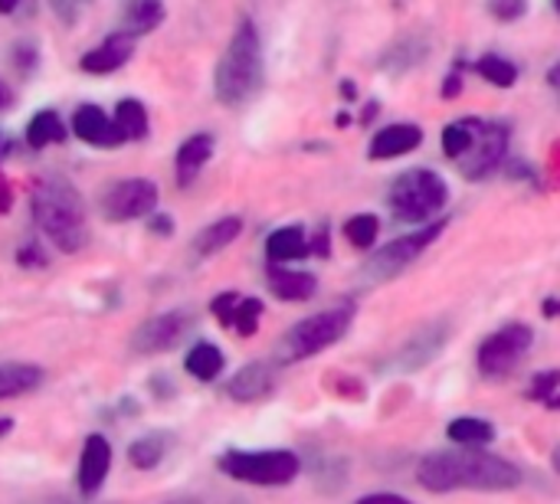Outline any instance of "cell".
Segmentation results:
<instances>
[{
  "mask_svg": "<svg viewBox=\"0 0 560 504\" xmlns=\"http://www.w3.org/2000/svg\"><path fill=\"white\" fill-rule=\"evenodd\" d=\"M545 403H548V410H560V394H551Z\"/></svg>",
  "mask_w": 560,
  "mask_h": 504,
  "instance_id": "c3c4849f",
  "label": "cell"
},
{
  "mask_svg": "<svg viewBox=\"0 0 560 504\" xmlns=\"http://www.w3.org/2000/svg\"><path fill=\"white\" fill-rule=\"evenodd\" d=\"M98 207H102V216L108 223H128V220H138V216H151L154 207H158V187L148 177L115 180L102 194Z\"/></svg>",
  "mask_w": 560,
  "mask_h": 504,
  "instance_id": "9c48e42d",
  "label": "cell"
},
{
  "mask_svg": "<svg viewBox=\"0 0 560 504\" xmlns=\"http://www.w3.org/2000/svg\"><path fill=\"white\" fill-rule=\"evenodd\" d=\"M259 315H262V302L259 298H240L230 328H236V335H243V338H253L256 328H259Z\"/></svg>",
  "mask_w": 560,
  "mask_h": 504,
  "instance_id": "d6a6232c",
  "label": "cell"
},
{
  "mask_svg": "<svg viewBox=\"0 0 560 504\" xmlns=\"http://www.w3.org/2000/svg\"><path fill=\"white\" fill-rule=\"evenodd\" d=\"M430 52V46L423 39H397L387 52H384V69H413L423 62V56Z\"/></svg>",
  "mask_w": 560,
  "mask_h": 504,
  "instance_id": "f1b7e54d",
  "label": "cell"
},
{
  "mask_svg": "<svg viewBox=\"0 0 560 504\" xmlns=\"http://www.w3.org/2000/svg\"><path fill=\"white\" fill-rule=\"evenodd\" d=\"M390 210L397 220L404 223H427L433 220L446 200H450V187L446 180L436 174V171H427V167H413V171H404L394 184H390Z\"/></svg>",
  "mask_w": 560,
  "mask_h": 504,
  "instance_id": "277c9868",
  "label": "cell"
},
{
  "mask_svg": "<svg viewBox=\"0 0 560 504\" xmlns=\"http://www.w3.org/2000/svg\"><path fill=\"white\" fill-rule=\"evenodd\" d=\"M236 305H240V295H236V292H223V295H217V298L210 302V312H213V318H217L223 328H230V325H233Z\"/></svg>",
  "mask_w": 560,
  "mask_h": 504,
  "instance_id": "e575fe53",
  "label": "cell"
},
{
  "mask_svg": "<svg viewBox=\"0 0 560 504\" xmlns=\"http://www.w3.org/2000/svg\"><path fill=\"white\" fill-rule=\"evenodd\" d=\"M223 351L217 348V344H210V341H200V344H194L190 351H187V358H184V371L190 374V377H197V380H203V384H210V380H217L220 374H223Z\"/></svg>",
  "mask_w": 560,
  "mask_h": 504,
  "instance_id": "603a6c76",
  "label": "cell"
},
{
  "mask_svg": "<svg viewBox=\"0 0 560 504\" xmlns=\"http://www.w3.org/2000/svg\"><path fill=\"white\" fill-rule=\"evenodd\" d=\"M36 46L30 43V39H20L16 46H13V66L20 69V72H33L36 69Z\"/></svg>",
  "mask_w": 560,
  "mask_h": 504,
  "instance_id": "8d00e7d4",
  "label": "cell"
},
{
  "mask_svg": "<svg viewBox=\"0 0 560 504\" xmlns=\"http://www.w3.org/2000/svg\"><path fill=\"white\" fill-rule=\"evenodd\" d=\"M308 253H315V256H328V230H322V233L308 243Z\"/></svg>",
  "mask_w": 560,
  "mask_h": 504,
  "instance_id": "ab89813d",
  "label": "cell"
},
{
  "mask_svg": "<svg viewBox=\"0 0 560 504\" xmlns=\"http://www.w3.org/2000/svg\"><path fill=\"white\" fill-rule=\"evenodd\" d=\"M555 10H558V13H560V0H555Z\"/></svg>",
  "mask_w": 560,
  "mask_h": 504,
  "instance_id": "11a10c76",
  "label": "cell"
},
{
  "mask_svg": "<svg viewBox=\"0 0 560 504\" xmlns=\"http://www.w3.org/2000/svg\"><path fill=\"white\" fill-rule=\"evenodd\" d=\"M151 233L171 236V233H174V220H171L167 213H151Z\"/></svg>",
  "mask_w": 560,
  "mask_h": 504,
  "instance_id": "f35d334b",
  "label": "cell"
},
{
  "mask_svg": "<svg viewBox=\"0 0 560 504\" xmlns=\"http://www.w3.org/2000/svg\"><path fill=\"white\" fill-rule=\"evenodd\" d=\"M269 289L282 302H305L315 295L318 282L312 272H292V269H269Z\"/></svg>",
  "mask_w": 560,
  "mask_h": 504,
  "instance_id": "d6986e66",
  "label": "cell"
},
{
  "mask_svg": "<svg viewBox=\"0 0 560 504\" xmlns=\"http://www.w3.org/2000/svg\"><path fill=\"white\" fill-rule=\"evenodd\" d=\"M167 504H200L197 499H177V502H167Z\"/></svg>",
  "mask_w": 560,
  "mask_h": 504,
  "instance_id": "816d5d0a",
  "label": "cell"
},
{
  "mask_svg": "<svg viewBox=\"0 0 560 504\" xmlns=\"http://www.w3.org/2000/svg\"><path fill=\"white\" fill-rule=\"evenodd\" d=\"M351 321H354V305H338V308H328V312H318V315L299 321L279 341V361L292 364V361H305V358L322 354L325 348L338 344L348 335Z\"/></svg>",
  "mask_w": 560,
  "mask_h": 504,
  "instance_id": "5b68a950",
  "label": "cell"
},
{
  "mask_svg": "<svg viewBox=\"0 0 560 504\" xmlns=\"http://www.w3.org/2000/svg\"><path fill=\"white\" fill-rule=\"evenodd\" d=\"M16 262H20L23 269H43L49 259H46V253H43L36 243H26V246H20V253H16Z\"/></svg>",
  "mask_w": 560,
  "mask_h": 504,
  "instance_id": "74e56055",
  "label": "cell"
},
{
  "mask_svg": "<svg viewBox=\"0 0 560 504\" xmlns=\"http://www.w3.org/2000/svg\"><path fill=\"white\" fill-rule=\"evenodd\" d=\"M272 390H276V371H272V364H266V361H253V364L240 367V371L233 374V380L226 384V394H230V400H236V403H259V400H266Z\"/></svg>",
  "mask_w": 560,
  "mask_h": 504,
  "instance_id": "9a60e30c",
  "label": "cell"
},
{
  "mask_svg": "<svg viewBox=\"0 0 560 504\" xmlns=\"http://www.w3.org/2000/svg\"><path fill=\"white\" fill-rule=\"evenodd\" d=\"M545 315L548 318H560V298H548L545 302Z\"/></svg>",
  "mask_w": 560,
  "mask_h": 504,
  "instance_id": "ee69618b",
  "label": "cell"
},
{
  "mask_svg": "<svg viewBox=\"0 0 560 504\" xmlns=\"http://www.w3.org/2000/svg\"><path fill=\"white\" fill-rule=\"evenodd\" d=\"M10 105V92H7V85L0 82V108H7Z\"/></svg>",
  "mask_w": 560,
  "mask_h": 504,
  "instance_id": "7dc6e473",
  "label": "cell"
},
{
  "mask_svg": "<svg viewBox=\"0 0 560 504\" xmlns=\"http://www.w3.org/2000/svg\"><path fill=\"white\" fill-rule=\"evenodd\" d=\"M266 253L272 262H292L308 256V239L302 233V226H282L266 239Z\"/></svg>",
  "mask_w": 560,
  "mask_h": 504,
  "instance_id": "cb8c5ba5",
  "label": "cell"
},
{
  "mask_svg": "<svg viewBox=\"0 0 560 504\" xmlns=\"http://www.w3.org/2000/svg\"><path fill=\"white\" fill-rule=\"evenodd\" d=\"M164 23V0H128L121 10V26L135 36H144Z\"/></svg>",
  "mask_w": 560,
  "mask_h": 504,
  "instance_id": "44dd1931",
  "label": "cell"
},
{
  "mask_svg": "<svg viewBox=\"0 0 560 504\" xmlns=\"http://www.w3.org/2000/svg\"><path fill=\"white\" fill-rule=\"evenodd\" d=\"M62 141H66V125H62V118L56 112L43 108V112H36L30 118V125H26V144L30 148L39 151L46 144H62Z\"/></svg>",
  "mask_w": 560,
  "mask_h": 504,
  "instance_id": "484cf974",
  "label": "cell"
},
{
  "mask_svg": "<svg viewBox=\"0 0 560 504\" xmlns=\"http://www.w3.org/2000/svg\"><path fill=\"white\" fill-rule=\"evenodd\" d=\"M341 95H345V98H354V85H351V82H345V85H341Z\"/></svg>",
  "mask_w": 560,
  "mask_h": 504,
  "instance_id": "681fc988",
  "label": "cell"
},
{
  "mask_svg": "<svg viewBox=\"0 0 560 504\" xmlns=\"http://www.w3.org/2000/svg\"><path fill=\"white\" fill-rule=\"evenodd\" d=\"M20 3H23V0H0V13L7 16V13H13V10H16Z\"/></svg>",
  "mask_w": 560,
  "mask_h": 504,
  "instance_id": "bcb514c9",
  "label": "cell"
},
{
  "mask_svg": "<svg viewBox=\"0 0 560 504\" xmlns=\"http://www.w3.org/2000/svg\"><path fill=\"white\" fill-rule=\"evenodd\" d=\"M262 85V43L253 20H240L226 52L217 62L213 72V92L223 105H243L249 102Z\"/></svg>",
  "mask_w": 560,
  "mask_h": 504,
  "instance_id": "3957f363",
  "label": "cell"
},
{
  "mask_svg": "<svg viewBox=\"0 0 560 504\" xmlns=\"http://www.w3.org/2000/svg\"><path fill=\"white\" fill-rule=\"evenodd\" d=\"M135 43H138L135 33L118 30V33L105 36L95 49H89V52L79 59V66H82V72H89V75H112V72H118V69L135 56Z\"/></svg>",
  "mask_w": 560,
  "mask_h": 504,
  "instance_id": "7c38bea8",
  "label": "cell"
},
{
  "mask_svg": "<svg viewBox=\"0 0 560 504\" xmlns=\"http://www.w3.org/2000/svg\"><path fill=\"white\" fill-rule=\"evenodd\" d=\"M167 449H171V436L167 433H148V436L135 439L128 446V462L135 469L148 472V469H158L161 466V459L167 456Z\"/></svg>",
  "mask_w": 560,
  "mask_h": 504,
  "instance_id": "d4e9b609",
  "label": "cell"
},
{
  "mask_svg": "<svg viewBox=\"0 0 560 504\" xmlns=\"http://www.w3.org/2000/svg\"><path fill=\"white\" fill-rule=\"evenodd\" d=\"M112 118H115V128L121 131L125 144L128 141H141L148 134V108L138 98H121L115 105V115Z\"/></svg>",
  "mask_w": 560,
  "mask_h": 504,
  "instance_id": "4316f807",
  "label": "cell"
},
{
  "mask_svg": "<svg viewBox=\"0 0 560 504\" xmlns=\"http://www.w3.org/2000/svg\"><path fill=\"white\" fill-rule=\"evenodd\" d=\"M217 466L223 476L246 482V485H262V489L289 485L302 469L299 456L289 449H233V453H223Z\"/></svg>",
  "mask_w": 560,
  "mask_h": 504,
  "instance_id": "8992f818",
  "label": "cell"
},
{
  "mask_svg": "<svg viewBox=\"0 0 560 504\" xmlns=\"http://www.w3.org/2000/svg\"><path fill=\"white\" fill-rule=\"evenodd\" d=\"M505 151H509V128L502 121L472 118V144L456 164L466 177H486L502 164Z\"/></svg>",
  "mask_w": 560,
  "mask_h": 504,
  "instance_id": "30bf717a",
  "label": "cell"
},
{
  "mask_svg": "<svg viewBox=\"0 0 560 504\" xmlns=\"http://www.w3.org/2000/svg\"><path fill=\"white\" fill-rule=\"evenodd\" d=\"M112 472V443L102 433H92L82 446V459H79V492L82 495H95L105 479Z\"/></svg>",
  "mask_w": 560,
  "mask_h": 504,
  "instance_id": "5bb4252c",
  "label": "cell"
},
{
  "mask_svg": "<svg viewBox=\"0 0 560 504\" xmlns=\"http://www.w3.org/2000/svg\"><path fill=\"white\" fill-rule=\"evenodd\" d=\"M489 13L495 20H518L528 13V0H489Z\"/></svg>",
  "mask_w": 560,
  "mask_h": 504,
  "instance_id": "d590c367",
  "label": "cell"
},
{
  "mask_svg": "<svg viewBox=\"0 0 560 504\" xmlns=\"http://www.w3.org/2000/svg\"><path fill=\"white\" fill-rule=\"evenodd\" d=\"M43 377L46 374L36 364H3L0 367V400H13V397L36 390L43 384Z\"/></svg>",
  "mask_w": 560,
  "mask_h": 504,
  "instance_id": "7402d4cb",
  "label": "cell"
},
{
  "mask_svg": "<svg viewBox=\"0 0 560 504\" xmlns=\"http://www.w3.org/2000/svg\"><path fill=\"white\" fill-rule=\"evenodd\" d=\"M417 482L430 492H512L522 485V469L476 446L433 453L417 466Z\"/></svg>",
  "mask_w": 560,
  "mask_h": 504,
  "instance_id": "6da1fadb",
  "label": "cell"
},
{
  "mask_svg": "<svg viewBox=\"0 0 560 504\" xmlns=\"http://www.w3.org/2000/svg\"><path fill=\"white\" fill-rule=\"evenodd\" d=\"M243 233V220L240 216H223L213 220L210 226H203L194 239V253L197 256H217L220 249H226L236 236Z\"/></svg>",
  "mask_w": 560,
  "mask_h": 504,
  "instance_id": "ffe728a7",
  "label": "cell"
},
{
  "mask_svg": "<svg viewBox=\"0 0 560 504\" xmlns=\"http://www.w3.org/2000/svg\"><path fill=\"white\" fill-rule=\"evenodd\" d=\"M450 439L459 446H489L495 439V426L489 420H476V417H459L446 426Z\"/></svg>",
  "mask_w": 560,
  "mask_h": 504,
  "instance_id": "83f0119b",
  "label": "cell"
},
{
  "mask_svg": "<svg viewBox=\"0 0 560 504\" xmlns=\"http://www.w3.org/2000/svg\"><path fill=\"white\" fill-rule=\"evenodd\" d=\"M469 144H472V118H459V121L443 128V151H446V157L459 161L469 151Z\"/></svg>",
  "mask_w": 560,
  "mask_h": 504,
  "instance_id": "1f68e13d",
  "label": "cell"
},
{
  "mask_svg": "<svg viewBox=\"0 0 560 504\" xmlns=\"http://www.w3.org/2000/svg\"><path fill=\"white\" fill-rule=\"evenodd\" d=\"M548 82H551V89L558 92V98H560V62L551 69V72H548Z\"/></svg>",
  "mask_w": 560,
  "mask_h": 504,
  "instance_id": "f6af8a7d",
  "label": "cell"
},
{
  "mask_svg": "<svg viewBox=\"0 0 560 504\" xmlns=\"http://www.w3.org/2000/svg\"><path fill=\"white\" fill-rule=\"evenodd\" d=\"M30 207H33L36 226L59 253L72 256L89 246V220H85L82 197L62 174L39 177L33 187Z\"/></svg>",
  "mask_w": 560,
  "mask_h": 504,
  "instance_id": "7a4b0ae2",
  "label": "cell"
},
{
  "mask_svg": "<svg viewBox=\"0 0 560 504\" xmlns=\"http://www.w3.org/2000/svg\"><path fill=\"white\" fill-rule=\"evenodd\" d=\"M377 233H381V220H377L374 213H358V216H351L348 226H345L348 243L358 246V249H371V246L377 243Z\"/></svg>",
  "mask_w": 560,
  "mask_h": 504,
  "instance_id": "f546056e",
  "label": "cell"
},
{
  "mask_svg": "<svg viewBox=\"0 0 560 504\" xmlns=\"http://www.w3.org/2000/svg\"><path fill=\"white\" fill-rule=\"evenodd\" d=\"M10 207H13V190H10L7 177L0 174V213H7Z\"/></svg>",
  "mask_w": 560,
  "mask_h": 504,
  "instance_id": "60d3db41",
  "label": "cell"
},
{
  "mask_svg": "<svg viewBox=\"0 0 560 504\" xmlns=\"http://www.w3.org/2000/svg\"><path fill=\"white\" fill-rule=\"evenodd\" d=\"M210 154H213V138H210V134H194V138H187V141L177 148V157H174L177 184H180V187L194 184V177L203 171V164L210 161Z\"/></svg>",
  "mask_w": 560,
  "mask_h": 504,
  "instance_id": "ac0fdd59",
  "label": "cell"
},
{
  "mask_svg": "<svg viewBox=\"0 0 560 504\" xmlns=\"http://www.w3.org/2000/svg\"><path fill=\"white\" fill-rule=\"evenodd\" d=\"M423 144V131L417 125H387L384 131H377V138L371 141V161H390L400 154H410Z\"/></svg>",
  "mask_w": 560,
  "mask_h": 504,
  "instance_id": "e0dca14e",
  "label": "cell"
},
{
  "mask_svg": "<svg viewBox=\"0 0 560 504\" xmlns=\"http://www.w3.org/2000/svg\"><path fill=\"white\" fill-rule=\"evenodd\" d=\"M446 230V220H433L430 226L417 230V233H407V236H397L394 243H387L384 249H377L368 262H364V279L368 282H387L394 276H400L410 262H417L433 243L436 236Z\"/></svg>",
  "mask_w": 560,
  "mask_h": 504,
  "instance_id": "52a82bcc",
  "label": "cell"
},
{
  "mask_svg": "<svg viewBox=\"0 0 560 504\" xmlns=\"http://www.w3.org/2000/svg\"><path fill=\"white\" fill-rule=\"evenodd\" d=\"M358 504H413V502H407V499H400V495H368V499H361Z\"/></svg>",
  "mask_w": 560,
  "mask_h": 504,
  "instance_id": "b9f144b4",
  "label": "cell"
},
{
  "mask_svg": "<svg viewBox=\"0 0 560 504\" xmlns=\"http://www.w3.org/2000/svg\"><path fill=\"white\" fill-rule=\"evenodd\" d=\"M190 328H194V318H190V312H180V308H174V312L154 315V318H148L144 325H138L128 344H131V351H135L138 358L161 354V351H171V348H177V344L187 338V331H190Z\"/></svg>",
  "mask_w": 560,
  "mask_h": 504,
  "instance_id": "8fae6325",
  "label": "cell"
},
{
  "mask_svg": "<svg viewBox=\"0 0 560 504\" xmlns=\"http://www.w3.org/2000/svg\"><path fill=\"white\" fill-rule=\"evenodd\" d=\"M532 344H535V331L528 325H522V321L505 325L492 338L482 341V348H479V371L489 380H502V377H509L525 361Z\"/></svg>",
  "mask_w": 560,
  "mask_h": 504,
  "instance_id": "ba28073f",
  "label": "cell"
},
{
  "mask_svg": "<svg viewBox=\"0 0 560 504\" xmlns=\"http://www.w3.org/2000/svg\"><path fill=\"white\" fill-rule=\"evenodd\" d=\"M555 466H558V472H560V449L555 453Z\"/></svg>",
  "mask_w": 560,
  "mask_h": 504,
  "instance_id": "f5cc1de1",
  "label": "cell"
},
{
  "mask_svg": "<svg viewBox=\"0 0 560 504\" xmlns=\"http://www.w3.org/2000/svg\"><path fill=\"white\" fill-rule=\"evenodd\" d=\"M459 89H463L459 75H456V79H446V92H443V95H446V98H453V95H459Z\"/></svg>",
  "mask_w": 560,
  "mask_h": 504,
  "instance_id": "7bdbcfd3",
  "label": "cell"
},
{
  "mask_svg": "<svg viewBox=\"0 0 560 504\" xmlns=\"http://www.w3.org/2000/svg\"><path fill=\"white\" fill-rule=\"evenodd\" d=\"M479 75L489 79V82L499 85V89H512V85L518 82V69H515L509 59L495 56V52H489V56L479 59Z\"/></svg>",
  "mask_w": 560,
  "mask_h": 504,
  "instance_id": "4dcf8cb0",
  "label": "cell"
},
{
  "mask_svg": "<svg viewBox=\"0 0 560 504\" xmlns=\"http://www.w3.org/2000/svg\"><path fill=\"white\" fill-rule=\"evenodd\" d=\"M82 3H89V0H82Z\"/></svg>",
  "mask_w": 560,
  "mask_h": 504,
  "instance_id": "9f6ffc18",
  "label": "cell"
},
{
  "mask_svg": "<svg viewBox=\"0 0 560 504\" xmlns=\"http://www.w3.org/2000/svg\"><path fill=\"white\" fill-rule=\"evenodd\" d=\"M446 338H450L446 321L427 325L423 331H417V335L404 344V351H400V367H404V371H420V367H427V364L443 351Z\"/></svg>",
  "mask_w": 560,
  "mask_h": 504,
  "instance_id": "2e32d148",
  "label": "cell"
},
{
  "mask_svg": "<svg viewBox=\"0 0 560 504\" xmlns=\"http://www.w3.org/2000/svg\"><path fill=\"white\" fill-rule=\"evenodd\" d=\"M72 131L79 141L92 144V148H121L125 138L115 128V118L105 115L102 105H79L72 115Z\"/></svg>",
  "mask_w": 560,
  "mask_h": 504,
  "instance_id": "4fadbf2b",
  "label": "cell"
},
{
  "mask_svg": "<svg viewBox=\"0 0 560 504\" xmlns=\"http://www.w3.org/2000/svg\"><path fill=\"white\" fill-rule=\"evenodd\" d=\"M3 151H7V144H3V134H0V154H3Z\"/></svg>",
  "mask_w": 560,
  "mask_h": 504,
  "instance_id": "db71d44e",
  "label": "cell"
},
{
  "mask_svg": "<svg viewBox=\"0 0 560 504\" xmlns=\"http://www.w3.org/2000/svg\"><path fill=\"white\" fill-rule=\"evenodd\" d=\"M558 390H560V371H545V374H538V377H535V384L528 387V394H525V397H528V400H541V403H545V400H548L551 394H558Z\"/></svg>",
  "mask_w": 560,
  "mask_h": 504,
  "instance_id": "836d02e7",
  "label": "cell"
},
{
  "mask_svg": "<svg viewBox=\"0 0 560 504\" xmlns=\"http://www.w3.org/2000/svg\"><path fill=\"white\" fill-rule=\"evenodd\" d=\"M13 430V420H0V436H7Z\"/></svg>",
  "mask_w": 560,
  "mask_h": 504,
  "instance_id": "f907efd6",
  "label": "cell"
}]
</instances>
